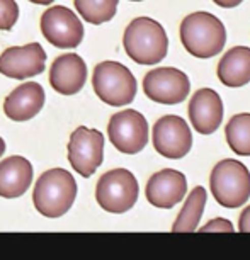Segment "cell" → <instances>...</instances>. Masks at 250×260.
Returning <instances> with one entry per match:
<instances>
[{"label": "cell", "mask_w": 250, "mask_h": 260, "mask_svg": "<svg viewBox=\"0 0 250 260\" xmlns=\"http://www.w3.org/2000/svg\"><path fill=\"white\" fill-rule=\"evenodd\" d=\"M29 2L38 4V6H50V4L55 2V0H29Z\"/></svg>", "instance_id": "484cf974"}, {"label": "cell", "mask_w": 250, "mask_h": 260, "mask_svg": "<svg viewBox=\"0 0 250 260\" xmlns=\"http://www.w3.org/2000/svg\"><path fill=\"white\" fill-rule=\"evenodd\" d=\"M130 2H143V0H130Z\"/></svg>", "instance_id": "83f0119b"}, {"label": "cell", "mask_w": 250, "mask_h": 260, "mask_svg": "<svg viewBox=\"0 0 250 260\" xmlns=\"http://www.w3.org/2000/svg\"><path fill=\"white\" fill-rule=\"evenodd\" d=\"M196 232L199 233H233V224L232 221H228V219L225 218H216V219H211V221H208L204 224L203 228L196 230Z\"/></svg>", "instance_id": "603a6c76"}, {"label": "cell", "mask_w": 250, "mask_h": 260, "mask_svg": "<svg viewBox=\"0 0 250 260\" xmlns=\"http://www.w3.org/2000/svg\"><path fill=\"white\" fill-rule=\"evenodd\" d=\"M122 46L138 65H157L167 56L169 38L164 26L155 19L136 17L126 27Z\"/></svg>", "instance_id": "6da1fadb"}, {"label": "cell", "mask_w": 250, "mask_h": 260, "mask_svg": "<svg viewBox=\"0 0 250 260\" xmlns=\"http://www.w3.org/2000/svg\"><path fill=\"white\" fill-rule=\"evenodd\" d=\"M191 124L199 135H213L223 121V101L213 89H199L189 102Z\"/></svg>", "instance_id": "5bb4252c"}, {"label": "cell", "mask_w": 250, "mask_h": 260, "mask_svg": "<svg viewBox=\"0 0 250 260\" xmlns=\"http://www.w3.org/2000/svg\"><path fill=\"white\" fill-rule=\"evenodd\" d=\"M213 2L223 9H233V7H238L243 0H213Z\"/></svg>", "instance_id": "d4e9b609"}, {"label": "cell", "mask_w": 250, "mask_h": 260, "mask_svg": "<svg viewBox=\"0 0 250 260\" xmlns=\"http://www.w3.org/2000/svg\"><path fill=\"white\" fill-rule=\"evenodd\" d=\"M87 82V65L82 56L75 53H65L58 56L51 65L50 83L58 94L75 95Z\"/></svg>", "instance_id": "9a60e30c"}, {"label": "cell", "mask_w": 250, "mask_h": 260, "mask_svg": "<svg viewBox=\"0 0 250 260\" xmlns=\"http://www.w3.org/2000/svg\"><path fill=\"white\" fill-rule=\"evenodd\" d=\"M238 232L240 233H250V206H247L238 219Z\"/></svg>", "instance_id": "cb8c5ba5"}, {"label": "cell", "mask_w": 250, "mask_h": 260, "mask_svg": "<svg viewBox=\"0 0 250 260\" xmlns=\"http://www.w3.org/2000/svg\"><path fill=\"white\" fill-rule=\"evenodd\" d=\"M206 199H208V194H206V189L201 187V185L191 190L182 209L179 211L177 219L172 224V233H191L198 230L199 219L203 216L206 206Z\"/></svg>", "instance_id": "d6986e66"}, {"label": "cell", "mask_w": 250, "mask_h": 260, "mask_svg": "<svg viewBox=\"0 0 250 260\" xmlns=\"http://www.w3.org/2000/svg\"><path fill=\"white\" fill-rule=\"evenodd\" d=\"M92 87L107 106L122 107L135 101L136 80L128 67L117 61H102L94 68Z\"/></svg>", "instance_id": "5b68a950"}, {"label": "cell", "mask_w": 250, "mask_h": 260, "mask_svg": "<svg viewBox=\"0 0 250 260\" xmlns=\"http://www.w3.org/2000/svg\"><path fill=\"white\" fill-rule=\"evenodd\" d=\"M143 92L150 101L164 106L180 104L191 92L189 77L172 67L153 68L143 78Z\"/></svg>", "instance_id": "9c48e42d"}, {"label": "cell", "mask_w": 250, "mask_h": 260, "mask_svg": "<svg viewBox=\"0 0 250 260\" xmlns=\"http://www.w3.org/2000/svg\"><path fill=\"white\" fill-rule=\"evenodd\" d=\"M107 136L121 153L136 155L148 143V122L135 109L116 112L107 124Z\"/></svg>", "instance_id": "52a82bcc"}, {"label": "cell", "mask_w": 250, "mask_h": 260, "mask_svg": "<svg viewBox=\"0 0 250 260\" xmlns=\"http://www.w3.org/2000/svg\"><path fill=\"white\" fill-rule=\"evenodd\" d=\"M225 136L233 153L250 156V112L233 116L227 124Z\"/></svg>", "instance_id": "ffe728a7"}, {"label": "cell", "mask_w": 250, "mask_h": 260, "mask_svg": "<svg viewBox=\"0 0 250 260\" xmlns=\"http://www.w3.org/2000/svg\"><path fill=\"white\" fill-rule=\"evenodd\" d=\"M180 41L188 53L206 60L223 51L227 29L213 14L203 11L193 12L180 24Z\"/></svg>", "instance_id": "7a4b0ae2"}, {"label": "cell", "mask_w": 250, "mask_h": 260, "mask_svg": "<svg viewBox=\"0 0 250 260\" xmlns=\"http://www.w3.org/2000/svg\"><path fill=\"white\" fill-rule=\"evenodd\" d=\"M4 151H6V141H4V138L0 136V158H2Z\"/></svg>", "instance_id": "4316f807"}, {"label": "cell", "mask_w": 250, "mask_h": 260, "mask_svg": "<svg viewBox=\"0 0 250 260\" xmlns=\"http://www.w3.org/2000/svg\"><path fill=\"white\" fill-rule=\"evenodd\" d=\"M153 146L162 156L170 160H180L191 151L193 146V135L182 117L179 116H164L153 126Z\"/></svg>", "instance_id": "8fae6325"}, {"label": "cell", "mask_w": 250, "mask_h": 260, "mask_svg": "<svg viewBox=\"0 0 250 260\" xmlns=\"http://www.w3.org/2000/svg\"><path fill=\"white\" fill-rule=\"evenodd\" d=\"M31 182L33 165L27 158L14 155L0 161V198H21L31 187Z\"/></svg>", "instance_id": "e0dca14e"}, {"label": "cell", "mask_w": 250, "mask_h": 260, "mask_svg": "<svg viewBox=\"0 0 250 260\" xmlns=\"http://www.w3.org/2000/svg\"><path fill=\"white\" fill-rule=\"evenodd\" d=\"M119 0H75V11L89 24L109 22L117 12Z\"/></svg>", "instance_id": "44dd1931"}, {"label": "cell", "mask_w": 250, "mask_h": 260, "mask_svg": "<svg viewBox=\"0 0 250 260\" xmlns=\"http://www.w3.org/2000/svg\"><path fill=\"white\" fill-rule=\"evenodd\" d=\"M104 160V136L101 131L78 126L68 141V161L78 175L89 179Z\"/></svg>", "instance_id": "ba28073f"}, {"label": "cell", "mask_w": 250, "mask_h": 260, "mask_svg": "<svg viewBox=\"0 0 250 260\" xmlns=\"http://www.w3.org/2000/svg\"><path fill=\"white\" fill-rule=\"evenodd\" d=\"M216 75L227 87L237 89L250 82V48L235 46L222 56L218 63Z\"/></svg>", "instance_id": "ac0fdd59"}, {"label": "cell", "mask_w": 250, "mask_h": 260, "mask_svg": "<svg viewBox=\"0 0 250 260\" xmlns=\"http://www.w3.org/2000/svg\"><path fill=\"white\" fill-rule=\"evenodd\" d=\"M185 190H188V179L182 172L164 169L150 177L145 194L151 206L170 209L184 199Z\"/></svg>", "instance_id": "4fadbf2b"}, {"label": "cell", "mask_w": 250, "mask_h": 260, "mask_svg": "<svg viewBox=\"0 0 250 260\" xmlns=\"http://www.w3.org/2000/svg\"><path fill=\"white\" fill-rule=\"evenodd\" d=\"M138 180L126 169H112L106 172L96 185L97 204L112 214H122L130 211L138 201Z\"/></svg>", "instance_id": "8992f818"}, {"label": "cell", "mask_w": 250, "mask_h": 260, "mask_svg": "<svg viewBox=\"0 0 250 260\" xmlns=\"http://www.w3.org/2000/svg\"><path fill=\"white\" fill-rule=\"evenodd\" d=\"M45 101V89L38 82H24L6 97L4 112L11 121L24 122L41 112Z\"/></svg>", "instance_id": "2e32d148"}, {"label": "cell", "mask_w": 250, "mask_h": 260, "mask_svg": "<svg viewBox=\"0 0 250 260\" xmlns=\"http://www.w3.org/2000/svg\"><path fill=\"white\" fill-rule=\"evenodd\" d=\"M46 53L39 43L7 48L0 55V73L4 77L27 80L45 72Z\"/></svg>", "instance_id": "7c38bea8"}, {"label": "cell", "mask_w": 250, "mask_h": 260, "mask_svg": "<svg viewBox=\"0 0 250 260\" xmlns=\"http://www.w3.org/2000/svg\"><path fill=\"white\" fill-rule=\"evenodd\" d=\"M41 32L48 43L60 50L77 48L83 39V24L65 6L50 7L41 17Z\"/></svg>", "instance_id": "30bf717a"}, {"label": "cell", "mask_w": 250, "mask_h": 260, "mask_svg": "<svg viewBox=\"0 0 250 260\" xmlns=\"http://www.w3.org/2000/svg\"><path fill=\"white\" fill-rule=\"evenodd\" d=\"M209 189L220 206L240 208L250 198V172L238 160H222L209 175Z\"/></svg>", "instance_id": "277c9868"}, {"label": "cell", "mask_w": 250, "mask_h": 260, "mask_svg": "<svg viewBox=\"0 0 250 260\" xmlns=\"http://www.w3.org/2000/svg\"><path fill=\"white\" fill-rule=\"evenodd\" d=\"M19 19L16 0H0V31H11Z\"/></svg>", "instance_id": "7402d4cb"}, {"label": "cell", "mask_w": 250, "mask_h": 260, "mask_svg": "<svg viewBox=\"0 0 250 260\" xmlns=\"http://www.w3.org/2000/svg\"><path fill=\"white\" fill-rule=\"evenodd\" d=\"M77 182L65 169H50L38 179L33 190V203L39 214L60 218L75 203Z\"/></svg>", "instance_id": "3957f363"}]
</instances>
